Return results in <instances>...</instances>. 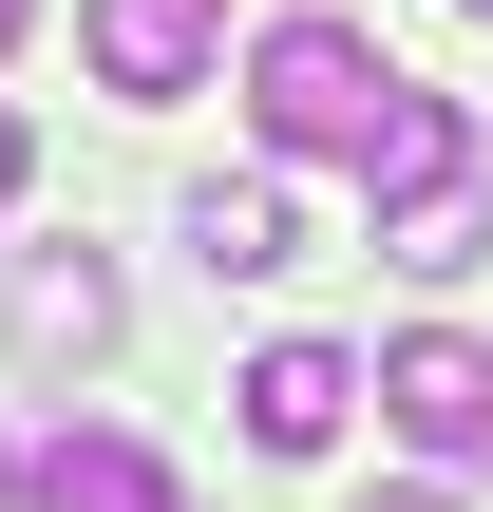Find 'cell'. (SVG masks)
Returning <instances> with one entry per match:
<instances>
[{
    "mask_svg": "<svg viewBox=\"0 0 493 512\" xmlns=\"http://www.w3.org/2000/svg\"><path fill=\"white\" fill-rule=\"evenodd\" d=\"M114 323H133V304H114V266H95V247H0V342H19L38 380L114 361Z\"/></svg>",
    "mask_w": 493,
    "mask_h": 512,
    "instance_id": "cell-3",
    "label": "cell"
},
{
    "mask_svg": "<svg viewBox=\"0 0 493 512\" xmlns=\"http://www.w3.org/2000/svg\"><path fill=\"white\" fill-rule=\"evenodd\" d=\"M456 19H493V0H456Z\"/></svg>",
    "mask_w": 493,
    "mask_h": 512,
    "instance_id": "cell-14",
    "label": "cell"
},
{
    "mask_svg": "<svg viewBox=\"0 0 493 512\" xmlns=\"http://www.w3.org/2000/svg\"><path fill=\"white\" fill-rule=\"evenodd\" d=\"M228 399H247V456H342V418H361L380 380H361L342 342H266V361H247Z\"/></svg>",
    "mask_w": 493,
    "mask_h": 512,
    "instance_id": "cell-5",
    "label": "cell"
},
{
    "mask_svg": "<svg viewBox=\"0 0 493 512\" xmlns=\"http://www.w3.org/2000/svg\"><path fill=\"white\" fill-rule=\"evenodd\" d=\"M0 494H19V456H0Z\"/></svg>",
    "mask_w": 493,
    "mask_h": 512,
    "instance_id": "cell-13",
    "label": "cell"
},
{
    "mask_svg": "<svg viewBox=\"0 0 493 512\" xmlns=\"http://www.w3.org/2000/svg\"><path fill=\"white\" fill-rule=\"evenodd\" d=\"M456 171H475V133H456V95H418V76H399V114L361 133V190H380V209H418V190H456Z\"/></svg>",
    "mask_w": 493,
    "mask_h": 512,
    "instance_id": "cell-8",
    "label": "cell"
},
{
    "mask_svg": "<svg viewBox=\"0 0 493 512\" xmlns=\"http://www.w3.org/2000/svg\"><path fill=\"white\" fill-rule=\"evenodd\" d=\"M380 418H399L418 456H475V475H493V342H456V323L380 342Z\"/></svg>",
    "mask_w": 493,
    "mask_h": 512,
    "instance_id": "cell-4",
    "label": "cell"
},
{
    "mask_svg": "<svg viewBox=\"0 0 493 512\" xmlns=\"http://www.w3.org/2000/svg\"><path fill=\"white\" fill-rule=\"evenodd\" d=\"M19 171H38V133H19V114H0V209H19Z\"/></svg>",
    "mask_w": 493,
    "mask_h": 512,
    "instance_id": "cell-10",
    "label": "cell"
},
{
    "mask_svg": "<svg viewBox=\"0 0 493 512\" xmlns=\"http://www.w3.org/2000/svg\"><path fill=\"white\" fill-rule=\"evenodd\" d=\"M19 38H38V0H0V57H19Z\"/></svg>",
    "mask_w": 493,
    "mask_h": 512,
    "instance_id": "cell-11",
    "label": "cell"
},
{
    "mask_svg": "<svg viewBox=\"0 0 493 512\" xmlns=\"http://www.w3.org/2000/svg\"><path fill=\"white\" fill-rule=\"evenodd\" d=\"M19 494H38V512H190V494H171V456L114 437V418H57V437L19 456Z\"/></svg>",
    "mask_w": 493,
    "mask_h": 512,
    "instance_id": "cell-6",
    "label": "cell"
},
{
    "mask_svg": "<svg viewBox=\"0 0 493 512\" xmlns=\"http://www.w3.org/2000/svg\"><path fill=\"white\" fill-rule=\"evenodd\" d=\"M76 57H95V95L171 114V95H209V57H228V0H76Z\"/></svg>",
    "mask_w": 493,
    "mask_h": 512,
    "instance_id": "cell-2",
    "label": "cell"
},
{
    "mask_svg": "<svg viewBox=\"0 0 493 512\" xmlns=\"http://www.w3.org/2000/svg\"><path fill=\"white\" fill-rule=\"evenodd\" d=\"M380 247H399L418 285H456V266H493V209H475V171H456V190H418V209H380Z\"/></svg>",
    "mask_w": 493,
    "mask_h": 512,
    "instance_id": "cell-9",
    "label": "cell"
},
{
    "mask_svg": "<svg viewBox=\"0 0 493 512\" xmlns=\"http://www.w3.org/2000/svg\"><path fill=\"white\" fill-rule=\"evenodd\" d=\"M380 114H399V57H361L342 19H304V0H285V19L247 38V133H266V152H342V171H361V133H380Z\"/></svg>",
    "mask_w": 493,
    "mask_h": 512,
    "instance_id": "cell-1",
    "label": "cell"
},
{
    "mask_svg": "<svg viewBox=\"0 0 493 512\" xmlns=\"http://www.w3.org/2000/svg\"><path fill=\"white\" fill-rule=\"evenodd\" d=\"M361 512H456V494H361Z\"/></svg>",
    "mask_w": 493,
    "mask_h": 512,
    "instance_id": "cell-12",
    "label": "cell"
},
{
    "mask_svg": "<svg viewBox=\"0 0 493 512\" xmlns=\"http://www.w3.org/2000/svg\"><path fill=\"white\" fill-rule=\"evenodd\" d=\"M171 228H190V266H209V285H266V266H304V209H285V171H209Z\"/></svg>",
    "mask_w": 493,
    "mask_h": 512,
    "instance_id": "cell-7",
    "label": "cell"
}]
</instances>
